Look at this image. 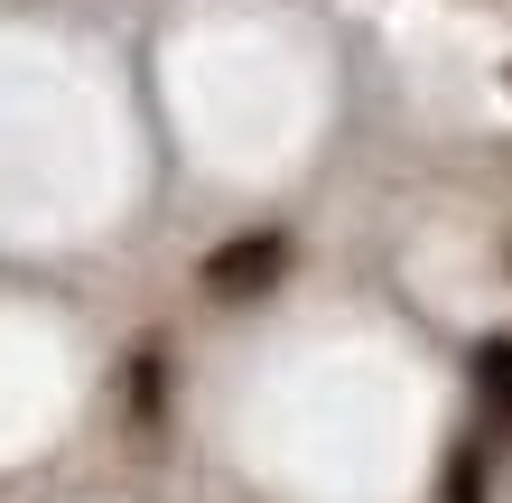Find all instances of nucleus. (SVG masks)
<instances>
[{
  "label": "nucleus",
  "mask_w": 512,
  "mask_h": 503,
  "mask_svg": "<svg viewBox=\"0 0 512 503\" xmlns=\"http://www.w3.org/2000/svg\"><path fill=\"white\" fill-rule=\"evenodd\" d=\"M289 271V233H243V243L205 252V289L215 299H252V289H270Z\"/></svg>",
  "instance_id": "obj_1"
},
{
  "label": "nucleus",
  "mask_w": 512,
  "mask_h": 503,
  "mask_svg": "<svg viewBox=\"0 0 512 503\" xmlns=\"http://www.w3.org/2000/svg\"><path fill=\"white\" fill-rule=\"evenodd\" d=\"M475 392H485V410L512 429V345L494 336V345H475Z\"/></svg>",
  "instance_id": "obj_2"
},
{
  "label": "nucleus",
  "mask_w": 512,
  "mask_h": 503,
  "mask_svg": "<svg viewBox=\"0 0 512 503\" xmlns=\"http://www.w3.org/2000/svg\"><path fill=\"white\" fill-rule=\"evenodd\" d=\"M447 503H485V457H475V448L447 457Z\"/></svg>",
  "instance_id": "obj_3"
}]
</instances>
